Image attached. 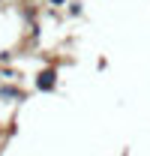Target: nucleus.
Wrapping results in <instances>:
<instances>
[{
    "mask_svg": "<svg viewBox=\"0 0 150 156\" xmlns=\"http://www.w3.org/2000/svg\"><path fill=\"white\" fill-rule=\"evenodd\" d=\"M57 66H42L36 72V90L39 93H54L57 90Z\"/></svg>",
    "mask_w": 150,
    "mask_h": 156,
    "instance_id": "f257e3e1",
    "label": "nucleus"
},
{
    "mask_svg": "<svg viewBox=\"0 0 150 156\" xmlns=\"http://www.w3.org/2000/svg\"><path fill=\"white\" fill-rule=\"evenodd\" d=\"M24 99H27V93L15 81H0V102H24Z\"/></svg>",
    "mask_w": 150,
    "mask_h": 156,
    "instance_id": "f03ea898",
    "label": "nucleus"
},
{
    "mask_svg": "<svg viewBox=\"0 0 150 156\" xmlns=\"http://www.w3.org/2000/svg\"><path fill=\"white\" fill-rule=\"evenodd\" d=\"M21 18L27 21V27L33 30V27H39V9L33 3H21Z\"/></svg>",
    "mask_w": 150,
    "mask_h": 156,
    "instance_id": "7ed1b4c3",
    "label": "nucleus"
},
{
    "mask_svg": "<svg viewBox=\"0 0 150 156\" xmlns=\"http://www.w3.org/2000/svg\"><path fill=\"white\" fill-rule=\"evenodd\" d=\"M66 12H69L72 18H81V15H84V3H81V0H69V3H66Z\"/></svg>",
    "mask_w": 150,
    "mask_h": 156,
    "instance_id": "20e7f679",
    "label": "nucleus"
},
{
    "mask_svg": "<svg viewBox=\"0 0 150 156\" xmlns=\"http://www.w3.org/2000/svg\"><path fill=\"white\" fill-rule=\"evenodd\" d=\"M12 63V51H0V66H9Z\"/></svg>",
    "mask_w": 150,
    "mask_h": 156,
    "instance_id": "39448f33",
    "label": "nucleus"
},
{
    "mask_svg": "<svg viewBox=\"0 0 150 156\" xmlns=\"http://www.w3.org/2000/svg\"><path fill=\"white\" fill-rule=\"evenodd\" d=\"M66 3H69V0H48V6H51V9H60V6H66Z\"/></svg>",
    "mask_w": 150,
    "mask_h": 156,
    "instance_id": "423d86ee",
    "label": "nucleus"
},
{
    "mask_svg": "<svg viewBox=\"0 0 150 156\" xmlns=\"http://www.w3.org/2000/svg\"><path fill=\"white\" fill-rule=\"evenodd\" d=\"M0 78H3V75H0Z\"/></svg>",
    "mask_w": 150,
    "mask_h": 156,
    "instance_id": "0eeeda50",
    "label": "nucleus"
}]
</instances>
